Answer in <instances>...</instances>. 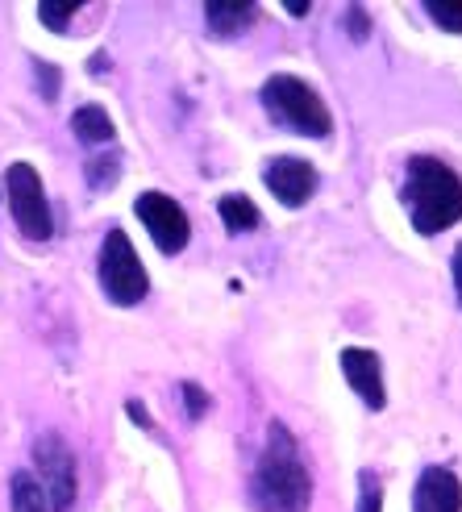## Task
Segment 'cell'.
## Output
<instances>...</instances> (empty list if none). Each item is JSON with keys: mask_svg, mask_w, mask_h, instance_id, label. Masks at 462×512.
Here are the masks:
<instances>
[{"mask_svg": "<svg viewBox=\"0 0 462 512\" xmlns=\"http://www.w3.org/2000/svg\"><path fill=\"white\" fill-rule=\"evenodd\" d=\"M267 450L259 458V471H254L250 496L263 512H308V500H313V479H308V467L296 454V438L288 433V425H271L267 433Z\"/></svg>", "mask_w": 462, "mask_h": 512, "instance_id": "6da1fadb", "label": "cell"}, {"mask_svg": "<svg viewBox=\"0 0 462 512\" xmlns=\"http://www.w3.org/2000/svg\"><path fill=\"white\" fill-rule=\"evenodd\" d=\"M404 204L413 213L417 234H442L454 221H462V179L438 159H413Z\"/></svg>", "mask_w": 462, "mask_h": 512, "instance_id": "7a4b0ae2", "label": "cell"}, {"mask_svg": "<svg viewBox=\"0 0 462 512\" xmlns=\"http://www.w3.org/2000/svg\"><path fill=\"white\" fill-rule=\"evenodd\" d=\"M263 105L275 121H284L288 130H296L304 138H325L333 130V117L325 109V100L308 84L292 80V75H271V80L263 84Z\"/></svg>", "mask_w": 462, "mask_h": 512, "instance_id": "3957f363", "label": "cell"}, {"mask_svg": "<svg viewBox=\"0 0 462 512\" xmlns=\"http://www.w3.org/2000/svg\"><path fill=\"white\" fill-rule=\"evenodd\" d=\"M100 288L109 292L113 304H138L146 296V267L138 259V250L130 246V238L113 229L100 246Z\"/></svg>", "mask_w": 462, "mask_h": 512, "instance_id": "277c9868", "label": "cell"}, {"mask_svg": "<svg viewBox=\"0 0 462 512\" xmlns=\"http://www.w3.org/2000/svg\"><path fill=\"white\" fill-rule=\"evenodd\" d=\"M5 188H9V209H13V221L21 225V234L34 242L50 238L55 221H50V204H46L38 171L30 163H13L5 175Z\"/></svg>", "mask_w": 462, "mask_h": 512, "instance_id": "5b68a950", "label": "cell"}, {"mask_svg": "<svg viewBox=\"0 0 462 512\" xmlns=\"http://www.w3.org/2000/svg\"><path fill=\"white\" fill-rule=\"evenodd\" d=\"M34 463L46 479V500L55 512H71L75 504V463H71V450L63 446L59 433H42L34 442Z\"/></svg>", "mask_w": 462, "mask_h": 512, "instance_id": "8992f818", "label": "cell"}, {"mask_svg": "<svg viewBox=\"0 0 462 512\" xmlns=\"http://www.w3.org/2000/svg\"><path fill=\"white\" fill-rule=\"evenodd\" d=\"M138 217H142V225L150 229L154 246H159L163 254H179V250L188 246V234H192L188 213L179 209L171 196H163V192H142V196H138Z\"/></svg>", "mask_w": 462, "mask_h": 512, "instance_id": "52a82bcc", "label": "cell"}, {"mask_svg": "<svg viewBox=\"0 0 462 512\" xmlns=\"http://www.w3.org/2000/svg\"><path fill=\"white\" fill-rule=\"evenodd\" d=\"M267 188L279 204H288V209H296V204H304L308 196L317 192V167L304 163V159H271L267 163Z\"/></svg>", "mask_w": 462, "mask_h": 512, "instance_id": "ba28073f", "label": "cell"}, {"mask_svg": "<svg viewBox=\"0 0 462 512\" xmlns=\"http://www.w3.org/2000/svg\"><path fill=\"white\" fill-rule=\"evenodd\" d=\"M413 512H462V483L446 467H429L417 479Z\"/></svg>", "mask_w": 462, "mask_h": 512, "instance_id": "9c48e42d", "label": "cell"}, {"mask_svg": "<svg viewBox=\"0 0 462 512\" xmlns=\"http://www.w3.org/2000/svg\"><path fill=\"white\" fill-rule=\"evenodd\" d=\"M342 371H346V383L350 388L363 396L371 408H383V371H379V354H371V350H358V346H350V350H342Z\"/></svg>", "mask_w": 462, "mask_h": 512, "instance_id": "30bf717a", "label": "cell"}, {"mask_svg": "<svg viewBox=\"0 0 462 512\" xmlns=\"http://www.w3.org/2000/svg\"><path fill=\"white\" fill-rule=\"evenodd\" d=\"M204 17H209L217 34H238L254 21V5H246V0H213V5H204Z\"/></svg>", "mask_w": 462, "mask_h": 512, "instance_id": "8fae6325", "label": "cell"}, {"mask_svg": "<svg viewBox=\"0 0 462 512\" xmlns=\"http://www.w3.org/2000/svg\"><path fill=\"white\" fill-rule=\"evenodd\" d=\"M71 130H75V138L88 142V146L113 142V121H109V113H105V109H96V105L75 109V117H71Z\"/></svg>", "mask_w": 462, "mask_h": 512, "instance_id": "7c38bea8", "label": "cell"}, {"mask_svg": "<svg viewBox=\"0 0 462 512\" xmlns=\"http://www.w3.org/2000/svg\"><path fill=\"white\" fill-rule=\"evenodd\" d=\"M9 492H13V512H50L46 488L38 483V475H30V471H17L13 483H9Z\"/></svg>", "mask_w": 462, "mask_h": 512, "instance_id": "4fadbf2b", "label": "cell"}, {"mask_svg": "<svg viewBox=\"0 0 462 512\" xmlns=\"http://www.w3.org/2000/svg\"><path fill=\"white\" fill-rule=\"evenodd\" d=\"M221 221H225V229H234V234H242V229H254L259 225V209L246 200V196H238V192H229V196H221Z\"/></svg>", "mask_w": 462, "mask_h": 512, "instance_id": "5bb4252c", "label": "cell"}, {"mask_svg": "<svg viewBox=\"0 0 462 512\" xmlns=\"http://www.w3.org/2000/svg\"><path fill=\"white\" fill-rule=\"evenodd\" d=\"M75 0H46V5H38V17H42V25H50V30H63V25L75 17Z\"/></svg>", "mask_w": 462, "mask_h": 512, "instance_id": "9a60e30c", "label": "cell"}, {"mask_svg": "<svg viewBox=\"0 0 462 512\" xmlns=\"http://www.w3.org/2000/svg\"><path fill=\"white\" fill-rule=\"evenodd\" d=\"M429 17L438 21L442 30L462 34V5H454V0H429Z\"/></svg>", "mask_w": 462, "mask_h": 512, "instance_id": "2e32d148", "label": "cell"}, {"mask_svg": "<svg viewBox=\"0 0 462 512\" xmlns=\"http://www.w3.org/2000/svg\"><path fill=\"white\" fill-rule=\"evenodd\" d=\"M379 508H383V488L371 471H363V479H358V512H379Z\"/></svg>", "mask_w": 462, "mask_h": 512, "instance_id": "e0dca14e", "label": "cell"}, {"mask_svg": "<svg viewBox=\"0 0 462 512\" xmlns=\"http://www.w3.org/2000/svg\"><path fill=\"white\" fill-rule=\"evenodd\" d=\"M88 179H92V188H113L117 184V159H109V163L92 159L88 163Z\"/></svg>", "mask_w": 462, "mask_h": 512, "instance_id": "ac0fdd59", "label": "cell"}, {"mask_svg": "<svg viewBox=\"0 0 462 512\" xmlns=\"http://www.w3.org/2000/svg\"><path fill=\"white\" fill-rule=\"evenodd\" d=\"M184 400H188V417H200L204 408H209V396H204L196 383H184Z\"/></svg>", "mask_w": 462, "mask_h": 512, "instance_id": "d6986e66", "label": "cell"}, {"mask_svg": "<svg viewBox=\"0 0 462 512\" xmlns=\"http://www.w3.org/2000/svg\"><path fill=\"white\" fill-rule=\"evenodd\" d=\"M38 75H42V92H46V100H55V96H59V71L50 67V63H42Z\"/></svg>", "mask_w": 462, "mask_h": 512, "instance_id": "ffe728a7", "label": "cell"}, {"mask_svg": "<svg viewBox=\"0 0 462 512\" xmlns=\"http://www.w3.org/2000/svg\"><path fill=\"white\" fill-rule=\"evenodd\" d=\"M350 34L354 38H367V13L363 9H350Z\"/></svg>", "mask_w": 462, "mask_h": 512, "instance_id": "44dd1931", "label": "cell"}, {"mask_svg": "<svg viewBox=\"0 0 462 512\" xmlns=\"http://www.w3.org/2000/svg\"><path fill=\"white\" fill-rule=\"evenodd\" d=\"M125 413H130L138 425H150V413H146V408H142V400H130V404H125Z\"/></svg>", "mask_w": 462, "mask_h": 512, "instance_id": "7402d4cb", "label": "cell"}, {"mask_svg": "<svg viewBox=\"0 0 462 512\" xmlns=\"http://www.w3.org/2000/svg\"><path fill=\"white\" fill-rule=\"evenodd\" d=\"M454 288H458V304H462V242L454 250Z\"/></svg>", "mask_w": 462, "mask_h": 512, "instance_id": "603a6c76", "label": "cell"}, {"mask_svg": "<svg viewBox=\"0 0 462 512\" xmlns=\"http://www.w3.org/2000/svg\"><path fill=\"white\" fill-rule=\"evenodd\" d=\"M284 5H288V13H292V17H304V13H308L304 0H284Z\"/></svg>", "mask_w": 462, "mask_h": 512, "instance_id": "cb8c5ba5", "label": "cell"}]
</instances>
